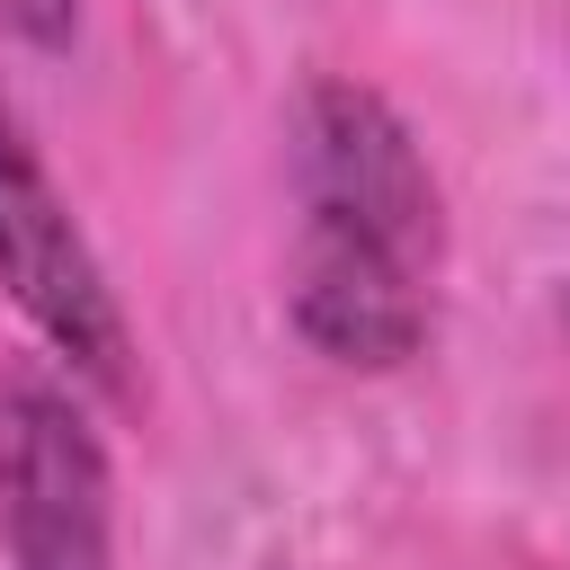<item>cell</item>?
I'll list each match as a JSON object with an SVG mask.
<instances>
[{"label":"cell","instance_id":"cell-1","mask_svg":"<svg viewBox=\"0 0 570 570\" xmlns=\"http://www.w3.org/2000/svg\"><path fill=\"white\" fill-rule=\"evenodd\" d=\"M285 321L338 374H401L445 303V187L419 125L356 71H312L285 116Z\"/></svg>","mask_w":570,"mask_h":570},{"label":"cell","instance_id":"cell-2","mask_svg":"<svg viewBox=\"0 0 570 570\" xmlns=\"http://www.w3.org/2000/svg\"><path fill=\"white\" fill-rule=\"evenodd\" d=\"M0 294L71 383H89L98 401L134 392V321L116 303V276L89 223L71 214L62 178L45 169L9 89H0Z\"/></svg>","mask_w":570,"mask_h":570},{"label":"cell","instance_id":"cell-3","mask_svg":"<svg viewBox=\"0 0 570 570\" xmlns=\"http://www.w3.org/2000/svg\"><path fill=\"white\" fill-rule=\"evenodd\" d=\"M0 561L116 570V463L71 374H0Z\"/></svg>","mask_w":570,"mask_h":570},{"label":"cell","instance_id":"cell-4","mask_svg":"<svg viewBox=\"0 0 570 570\" xmlns=\"http://www.w3.org/2000/svg\"><path fill=\"white\" fill-rule=\"evenodd\" d=\"M0 36L27 53H71L80 45V0H0Z\"/></svg>","mask_w":570,"mask_h":570}]
</instances>
